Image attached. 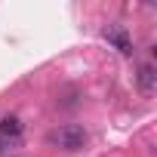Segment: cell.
Segmentation results:
<instances>
[{
    "label": "cell",
    "instance_id": "6da1fadb",
    "mask_svg": "<svg viewBox=\"0 0 157 157\" xmlns=\"http://www.w3.org/2000/svg\"><path fill=\"white\" fill-rule=\"evenodd\" d=\"M46 142H49L52 148H59V151L74 154V151H83V148H86L90 136H86V129H83L80 123H65V126L52 129V132L46 136Z\"/></svg>",
    "mask_w": 157,
    "mask_h": 157
},
{
    "label": "cell",
    "instance_id": "7a4b0ae2",
    "mask_svg": "<svg viewBox=\"0 0 157 157\" xmlns=\"http://www.w3.org/2000/svg\"><path fill=\"white\" fill-rule=\"evenodd\" d=\"M102 37H105L120 56H132V52H136V46H132V34H129L126 25H120V22L105 25V28H102Z\"/></svg>",
    "mask_w": 157,
    "mask_h": 157
},
{
    "label": "cell",
    "instance_id": "3957f363",
    "mask_svg": "<svg viewBox=\"0 0 157 157\" xmlns=\"http://www.w3.org/2000/svg\"><path fill=\"white\" fill-rule=\"evenodd\" d=\"M136 83H139V90H142L145 96H154V90H157V68H154L151 62L139 65V74H136Z\"/></svg>",
    "mask_w": 157,
    "mask_h": 157
},
{
    "label": "cell",
    "instance_id": "277c9868",
    "mask_svg": "<svg viewBox=\"0 0 157 157\" xmlns=\"http://www.w3.org/2000/svg\"><path fill=\"white\" fill-rule=\"evenodd\" d=\"M22 129H25V123L16 114H6L3 120H0V139H6V142H19Z\"/></svg>",
    "mask_w": 157,
    "mask_h": 157
}]
</instances>
